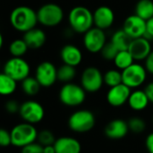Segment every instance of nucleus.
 Instances as JSON below:
<instances>
[{"mask_svg": "<svg viewBox=\"0 0 153 153\" xmlns=\"http://www.w3.org/2000/svg\"><path fill=\"white\" fill-rule=\"evenodd\" d=\"M119 52V50L116 48V46L110 41L108 43H106V45L104 46V48L101 50V55L103 56L104 59L106 60H113L116 58L117 53Z\"/></svg>", "mask_w": 153, "mask_h": 153, "instance_id": "obj_32", "label": "nucleus"}, {"mask_svg": "<svg viewBox=\"0 0 153 153\" xmlns=\"http://www.w3.org/2000/svg\"><path fill=\"white\" fill-rule=\"evenodd\" d=\"M104 84V75L97 67L90 66L84 69L81 76V85L86 92L99 91Z\"/></svg>", "mask_w": 153, "mask_h": 153, "instance_id": "obj_9", "label": "nucleus"}, {"mask_svg": "<svg viewBox=\"0 0 153 153\" xmlns=\"http://www.w3.org/2000/svg\"><path fill=\"white\" fill-rule=\"evenodd\" d=\"M145 68L148 73L153 74V50L145 59Z\"/></svg>", "mask_w": 153, "mask_h": 153, "instance_id": "obj_37", "label": "nucleus"}, {"mask_svg": "<svg viewBox=\"0 0 153 153\" xmlns=\"http://www.w3.org/2000/svg\"><path fill=\"white\" fill-rule=\"evenodd\" d=\"M129 130L136 134H140L143 133L146 129L145 121L140 117H133L127 121Z\"/></svg>", "mask_w": 153, "mask_h": 153, "instance_id": "obj_30", "label": "nucleus"}, {"mask_svg": "<svg viewBox=\"0 0 153 153\" xmlns=\"http://www.w3.org/2000/svg\"><path fill=\"white\" fill-rule=\"evenodd\" d=\"M44 153H56L54 145L44 146Z\"/></svg>", "mask_w": 153, "mask_h": 153, "instance_id": "obj_40", "label": "nucleus"}, {"mask_svg": "<svg viewBox=\"0 0 153 153\" xmlns=\"http://www.w3.org/2000/svg\"><path fill=\"white\" fill-rule=\"evenodd\" d=\"M150 103V100L143 90H136L131 92L128 100V104L133 110L142 111L144 110Z\"/></svg>", "mask_w": 153, "mask_h": 153, "instance_id": "obj_21", "label": "nucleus"}, {"mask_svg": "<svg viewBox=\"0 0 153 153\" xmlns=\"http://www.w3.org/2000/svg\"><path fill=\"white\" fill-rule=\"evenodd\" d=\"M128 50L136 61L145 60L150 53L152 51L150 39L146 37L134 39Z\"/></svg>", "mask_w": 153, "mask_h": 153, "instance_id": "obj_15", "label": "nucleus"}, {"mask_svg": "<svg viewBox=\"0 0 153 153\" xmlns=\"http://www.w3.org/2000/svg\"><path fill=\"white\" fill-rule=\"evenodd\" d=\"M133 39L122 29L117 30L111 37V42L116 46V48L121 50H128Z\"/></svg>", "mask_w": 153, "mask_h": 153, "instance_id": "obj_22", "label": "nucleus"}, {"mask_svg": "<svg viewBox=\"0 0 153 153\" xmlns=\"http://www.w3.org/2000/svg\"><path fill=\"white\" fill-rule=\"evenodd\" d=\"M19 115L24 122L35 125L43 120L45 117V109L38 101L26 100L21 104Z\"/></svg>", "mask_w": 153, "mask_h": 153, "instance_id": "obj_10", "label": "nucleus"}, {"mask_svg": "<svg viewBox=\"0 0 153 153\" xmlns=\"http://www.w3.org/2000/svg\"><path fill=\"white\" fill-rule=\"evenodd\" d=\"M10 22L18 31L27 32L36 28L38 21L37 13L30 7L22 5L14 8L10 14Z\"/></svg>", "mask_w": 153, "mask_h": 153, "instance_id": "obj_1", "label": "nucleus"}, {"mask_svg": "<svg viewBox=\"0 0 153 153\" xmlns=\"http://www.w3.org/2000/svg\"><path fill=\"white\" fill-rule=\"evenodd\" d=\"M131 89L124 83L112 87L107 93V101L114 108H119L128 102L131 95Z\"/></svg>", "mask_w": 153, "mask_h": 153, "instance_id": "obj_13", "label": "nucleus"}, {"mask_svg": "<svg viewBox=\"0 0 153 153\" xmlns=\"http://www.w3.org/2000/svg\"><path fill=\"white\" fill-rule=\"evenodd\" d=\"M146 149L149 153H153V133H151L148 134L146 141H145Z\"/></svg>", "mask_w": 153, "mask_h": 153, "instance_id": "obj_38", "label": "nucleus"}, {"mask_svg": "<svg viewBox=\"0 0 153 153\" xmlns=\"http://www.w3.org/2000/svg\"><path fill=\"white\" fill-rule=\"evenodd\" d=\"M10 132L12 136V145L21 149L36 142L39 134L34 125L27 122L14 126Z\"/></svg>", "mask_w": 153, "mask_h": 153, "instance_id": "obj_3", "label": "nucleus"}, {"mask_svg": "<svg viewBox=\"0 0 153 153\" xmlns=\"http://www.w3.org/2000/svg\"><path fill=\"white\" fill-rule=\"evenodd\" d=\"M0 145L2 147H8L10 145H12L11 132L7 131L5 129L0 130Z\"/></svg>", "mask_w": 153, "mask_h": 153, "instance_id": "obj_34", "label": "nucleus"}, {"mask_svg": "<svg viewBox=\"0 0 153 153\" xmlns=\"http://www.w3.org/2000/svg\"><path fill=\"white\" fill-rule=\"evenodd\" d=\"M4 108H5V110L9 114H16V113H19L21 105L16 100H8V101L5 102Z\"/></svg>", "mask_w": 153, "mask_h": 153, "instance_id": "obj_35", "label": "nucleus"}, {"mask_svg": "<svg viewBox=\"0 0 153 153\" xmlns=\"http://www.w3.org/2000/svg\"><path fill=\"white\" fill-rule=\"evenodd\" d=\"M56 153H81L82 145L80 142L70 136L59 137L54 143Z\"/></svg>", "mask_w": 153, "mask_h": 153, "instance_id": "obj_18", "label": "nucleus"}, {"mask_svg": "<svg viewBox=\"0 0 153 153\" xmlns=\"http://www.w3.org/2000/svg\"><path fill=\"white\" fill-rule=\"evenodd\" d=\"M96 124L94 114L88 109H80L74 112L68 118V127L74 133L84 134L90 132Z\"/></svg>", "mask_w": 153, "mask_h": 153, "instance_id": "obj_4", "label": "nucleus"}, {"mask_svg": "<svg viewBox=\"0 0 153 153\" xmlns=\"http://www.w3.org/2000/svg\"><path fill=\"white\" fill-rule=\"evenodd\" d=\"M28 48H29V47L23 39L13 40L10 44V47H9L11 55L15 57H22L27 52Z\"/></svg>", "mask_w": 153, "mask_h": 153, "instance_id": "obj_29", "label": "nucleus"}, {"mask_svg": "<svg viewBox=\"0 0 153 153\" xmlns=\"http://www.w3.org/2000/svg\"><path fill=\"white\" fill-rule=\"evenodd\" d=\"M115 14L113 10L106 5L98 7L93 13V21L95 27L103 30L110 28L114 22Z\"/></svg>", "mask_w": 153, "mask_h": 153, "instance_id": "obj_16", "label": "nucleus"}, {"mask_svg": "<svg viewBox=\"0 0 153 153\" xmlns=\"http://www.w3.org/2000/svg\"><path fill=\"white\" fill-rule=\"evenodd\" d=\"M134 58L133 57L132 54L129 52V50H121L117 53L116 58L114 59V63L116 66L119 70H125L130 65H132L134 63Z\"/></svg>", "mask_w": 153, "mask_h": 153, "instance_id": "obj_25", "label": "nucleus"}, {"mask_svg": "<svg viewBox=\"0 0 153 153\" xmlns=\"http://www.w3.org/2000/svg\"><path fill=\"white\" fill-rule=\"evenodd\" d=\"M38 21L46 27H55L61 23L64 18L63 9L56 4H43L37 12Z\"/></svg>", "mask_w": 153, "mask_h": 153, "instance_id": "obj_6", "label": "nucleus"}, {"mask_svg": "<svg viewBox=\"0 0 153 153\" xmlns=\"http://www.w3.org/2000/svg\"><path fill=\"white\" fill-rule=\"evenodd\" d=\"M86 99V91L82 85L73 82L65 83L59 91V100L66 107L74 108L82 105Z\"/></svg>", "mask_w": 153, "mask_h": 153, "instance_id": "obj_5", "label": "nucleus"}, {"mask_svg": "<svg viewBox=\"0 0 153 153\" xmlns=\"http://www.w3.org/2000/svg\"><path fill=\"white\" fill-rule=\"evenodd\" d=\"M129 126L126 121L123 119H114L105 127V135L111 140H120L125 138L128 132Z\"/></svg>", "mask_w": 153, "mask_h": 153, "instance_id": "obj_17", "label": "nucleus"}, {"mask_svg": "<svg viewBox=\"0 0 153 153\" xmlns=\"http://www.w3.org/2000/svg\"><path fill=\"white\" fill-rule=\"evenodd\" d=\"M104 83L108 85L109 88L123 83L122 72L116 69H111L107 71L106 74H104Z\"/></svg>", "mask_w": 153, "mask_h": 153, "instance_id": "obj_28", "label": "nucleus"}, {"mask_svg": "<svg viewBox=\"0 0 153 153\" xmlns=\"http://www.w3.org/2000/svg\"><path fill=\"white\" fill-rule=\"evenodd\" d=\"M68 21L71 28L78 33H85L92 28L94 24L93 13L85 6L74 7L69 14Z\"/></svg>", "mask_w": 153, "mask_h": 153, "instance_id": "obj_2", "label": "nucleus"}, {"mask_svg": "<svg viewBox=\"0 0 153 153\" xmlns=\"http://www.w3.org/2000/svg\"><path fill=\"white\" fill-rule=\"evenodd\" d=\"M30 67L27 61L22 57L10 58L4 66V72L17 82H22L30 76Z\"/></svg>", "mask_w": 153, "mask_h": 153, "instance_id": "obj_7", "label": "nucleus"}, {"mask_svg": "<svg viewBox=\"0 0 153 153\" xmlns=\"http://www.w3.org/2000/svg\"><path fill=\"white\" fill-rule=\"evenodd\" d=\"M144 91H145V92H146V94H147V96H148V98L150 100V102L153 104V82L148 83L146 85Z\"/></svg>", "mask_w": 153, "mask_h": 153, "instance_id": "obj_39", "label": "nucleus"}, {"mask_svg": "<svg viewBox=\"0 0 153 153\" xmlns=\"http://www.w3.org/2000/svg\"><path fill=\"white\" fill-rule=\"evenodd\" d=\"M56 137L54 134L49 131V130H41L38 134V138L37 141L39 143H40L43 147L44 146H48V145H54L56 142Z\"/></svg>", "mask_w": 153, "mask_h": 153, "instance_id": "obj_31", "label": "nucleus"}, {"mask_svg": "<svg viewBox=\"0 0 153 153\" xmlns=\"http://www.w3.org/2000/svg\"><path fill=\"white\" fill-rule=\"evenodd\" d=\"M21 153H44V147L39 143H32L22 148Z\"/></svg>", "mask_w": 153, "mask_h": 153, "instance_id": "obj_33", "label": "nucleus"}, {"mask_svg": "<svg viewBox=\"0 0 153 153\" xmlns=\"http://www.w3.org/2000/svg\"><path fill=\"white\" fill-rule=\"evenodd\" d=\"M152 121H153V117H152Z\"/></svg>", "mask_w": 153, "mask_h": 153, "instance_id": "obj_41", "label": "nucleus"}, {"mask_svg": "<svg viewBox=\"0 0 153 153\" xmlns=\"http://www.w3.org/2000/svg\"><path fill=\"white\" fill-rule=\"evenodd\" d=\"M40 83L36 77H27L22 82V88L23 92L28 96H35L40 90Z\"/></svg>", "mask_w": 153, "mask_h": 153, "instance_id": "obj_26", "label": "nucleus"}, {"mask_svg": "<svg viewBox=\"0 0 153 153\" xmlns=\"http://www.w3.org/2000/svg\"><path fill=\"white\" fill-rule=\"evenodd\" d=\"M17 89V81L2 73L0 74V93L3 96L12 95Z\"/></svg>", "mask_w": 153, "mask_h": 153, "instance_id": "obj_23", "label": "nucleus"}, {"mask_svg": "<svg viewBox=\"0 0 153 153\" xmlns=\"http://www.w3.org/2000/svg\"><path fill=\"white\" fill-rule=\"evenodd\" d=\"M106 43V34L104 30L100 28L92 27L84 33L83 44L85 48L91 53L96 54L101 52Z\"/></svg>", "mask_w": 153, "mask_h": 153, "instance_id": "obj_11", "label": "nucleus"}, {"mask_svg": "<svg viewBox=\"0 0 153 153\" xmlns=\"http://www.w3.org/2000/svg\"><path fill=\"white\" fill-rule=\"evenodd\" d=\"M46 33L40 29H31L24 33L23 39L27 43L29 48L37 49L41 48L46 42Z\"/></svg>", "mask_w": 153, "mask_h": 153, "instance_id": "obj_20", "label": "nucleus"}, {"mask_svg": "<svg viewBox=\"0 0 153 153\" xmlns=\"http://www.w3.org/2000/svg\"><path fill=\"white\" fill-rule=\"evenodd\" d=\"M147 70L145 66L134 63L132 65L122 71L123 83L130 89H136L142 86L146 81Z\"/></svg>", "mask_w": 153, "mask_h": 153, "instance_id": "obj_8", "label": "nucleus"}, {"mask_svg": "<svg viewBox=\"0 0 153 153\" xmlns=\"http://www.w3.org/2000/svg\"><path fill=\"white\" fill-rule=\"evenodd\" d=\"M135 14L145 21L153 17L152 0H139L135 5Z\"/></svg>", "mask_w": 153, "mask_h": 153, "instance_id": "obj_24", "label": "nucleus"}, {"mask_svg": "<svg viewBox=\"0 0 153 153\" xmlns=\"http://www.w3.org/2000/svg\"><path fill=\"white\" fill-rule=\"evenodd\" d=\"M75 75H76V71L74 66L64 64L62 66H60L57 69V80L62 82L65 83L71 82L74 79Z\"/></svg>", "mask_w": 153, "mask_h": 153, "instance_id": "obj_27", "label": "nucleus"}, {"mask_svg": "<svg viewBox=\"0 0 153 153\" xmlns=\"http://www.w3.org/2000/svg\"><path fill=\"white\" fill-rule=\"evenodd\" d=\"M61 59L65 65L76 67L82 60V51L74 45H65L62 48L60 52Z\"/></svg>", "mask_w": 153, "mask_h": 153, "instance_id": "obj_19", "label": "nucleus"}, {"mask_svg": "<svg viewBox=\"0 0 153 153\" xmlns=\"http://www.w3.org/2000/svg\"><path fill=\"white\" fill-rule=\"evenodd\" d=\"M147 39H153V17L146 21V33L144 35Z\"/></svg>", "mask_w": 153, "mask_h": 153, "instance_id": "obj_36", "label": "nucleus"}, {"mask_svg": "<svg viewBox=\"0 0 153 153\" xmlns=\"http://www.w3.org/2000/svg\"><path fill=\"white\" fill-rule=\"evenodd\" d=\"M123 30L133 39L144 37L146 33V21L136 14L130 15L125 20Z\"/></svg>", "mask_w": 153, "mask_h": 153, "instance_id": "obj_14", "label": "nucleus"}, {"mask_svg": "<svg viewBox=\"0 0 153 153\" xmlns=\"http://www.w3.org/2000/svg\"><path fill=\"white\" fill-rule=\"evenodd\" d=\"M35 77L40 83L41 87H51L57 80V69L51 62L44 61L38 65Z\"/></svg>", "mask_w": 153, "mask_h": 153, "instance_id": "obj_12", "label": "nucleus"}]
</instances>
